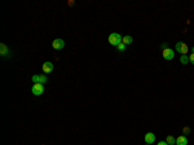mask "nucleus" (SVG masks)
Masks as SVG:
<instances>
[{
	"label": "nucleus",
	"mask_w": 194,
	"mask_h": 145,
	"mask_svg": "<svg viewBox=\"0 0 194 145\" xmlns=\"http://www.w3.org/2000/svg\"><path fill=\"white\" fill-rule=\"evenodd\" d=\"M122 36L118 34V33H113L109 35V43H110L111 45H114V47H118L120 43H122Z\"/></svg>",
	"instance_id": "obj_1"
},
{
	"label": "nucleus",
	"mask_w": 194,
	"mask_h": 145,
	"mask_svg": "<svg viewBox=\"0 0 194 145\" xmlns=\"http://www.w3.org/2000/svg\"><path fill=\"white\" fill-rule=\"evenodd\" d=\"M31 92H33L35 96H40V95H43V93H44V86L40 84V83L34 84L33 87H31Z\"/></svg>",
	"instance_id": "obj_2"
},
{
	"label": "nucleus",
	"mask_w": 194,
	"mask_h": 145,
	"mask_svg": "<svg viewBox=\"0 0 194 145\" xmlns=\"http://www.w3.org/2000/svg\"><path fill=\"white\" fill-rule=\"evenodd\" d=\"M162 54H163V58H164V60H167V61L173 60V57H175V52H173V49H170V48L163 49V51H162Z\"/></svg>",
	"instance_id": "obj_3"
},
{
	"label": "nucleus",
	"mask_w": 194,
	"mask_h": 145,
	"mask_svg": "<svg viewBox=\"0 0 194 145\" xmlns=\"http://www.w3.org/2000/svg\"><path fill=\"white\" fill-rule=\"evenodd\" d=\"M175 49H176V52H180L181 54H186V52H188V45L182 42H178V43H176Z\"/></svg>",
	"instance_id": "obj_4"
},
{
	"label": "nucleus",
	"mask_w": 194,
	"mask_h": 145,
	"mask_svg": "<svg viewBox=\"0 0 194 145\" xmlns=\"http://www.w3.org/2000/svg\"><path fill=\"white\" fill-rule=\"evenodd\" d=\"M47 80H48V78H47L45 74H41V75H33V82H34V84H36V83H47Z\"/></svg>",
	"instance_id": "obj_5"
},
{
	"label": "nucleus",
	"mask_w": 194,
	"mask_h": 145,
	"mask_svg": "<svg viewBox=\"0 0 194 145\" xmlns=\"http://www.w3.org/2000/svg\"><path fill=\"white\" fill-rule=\"evenodd\" d=\"M41 69H43V71H44V74H49V73L53 71V64L52 62H49V61H47V62L43 64Z\"/></svg>",
	"instance_id": "obj_6"
},
{
	"label": "nucleus",
	"mask_w": 194,
	"mask_h": 145,
	"mask_svg": "<svg viewBox=\"0 0 194 145\" xmlns=\"http://www.w3.org/2000/svg\"><path fill=\"white\" fill-rule=\"evenodd\" d=\"M52 45L54 49H62L65 47V42L62 40V39H54L52 42Z\"/></svg>",
	"instance_id": "obj_7"
},
{
	"label": "nucleus",
	"mask_w": 194,
	"mask_h": 145,
	"mask_svg": "<svg viewBox=\"0 0 194 145\" xmlns=\"http://www.w3.org/2000/svg\"><path fill=\"white\" fill-rule=\"evenodd\" d=\"M144 140H145V143L146 144H153L155 141V135L153 134V132H147V134L144 136Z\"/></svg>",
	"instance_id": "obj_8"
},
{
	"label": "nucleus",
	"mask_w": 194,
	"mask_h": 145,
	"mask_svg": "<svg viewBox=\"0 0 194 145\" xmlns=\"http://www.w3.org/2000/svg\"><path fill=\"white\" fill-rule=\"evenodd\" d=\"M176 145H188V139L185 136H178L176 139Z\"/></svg>",
	"instance_id": "obj_9"
},
{
	"label": "nucleus",
	"mask_w": 194,
	"mask_h": 145,
	"mask_svg": "<svg viewBox=\"0 0 194 145\" xmlns=\"http://www.w3.org/2000/svg\"><path fill=\"white\" fill-rule=\"evenodd\" d=\"M166 143L168 144V145H176V139H175L173 136L168 135V136L166 138Z\"/></svg>",
	"instance_id": "obj_10"
},
{
	"label": "nucleus",
	"mask_w": 194,
	"mask_h": 145,
	"mask_svg": "<svg viewBox=\"0 0 194 145\" xmlns=\"http://www.w3.org/2000/svg\"><path fill=\"white\" fill-rule=\"evenodd\" d=\"M133 42V39H132V36H130V35H126V36H123V39H122V43L123 44H131V43Z\"/></svg>",
	"instance_id": "obj_11"
},
{
	"label": "nucleus",
	"mask_w": 194,
	"mask_h": 145,
	"mask_svg": "<svg viewBox=\"0 0 194 145\" xmlns=\"http://www.w3.org/2000/svg\"><path fill=\"white\" fill-rule=\"evenodd\" d=\"M7 53H8V48H7V45L4 44V43H1V44H0V54H1V56H5Z\"/></svg>",
	"instance_id": "obj_12"
},
{
	"label": "nucleus",
	"mask_w": 194,
	"mask_h": 145,
	"mask_svg": "<svg viewBox=\"0 0 194 145\" xmlns=\"http://www.w3.org/2000/svg\"><path fill=\"white\" fill-rule=\"evenodd\" d=\"M180 62L182 65H186L189 62V57L186 56V54H181V57H180Z\"/></svg>",
	"instance_id": "obj_13"
},
{
	"label": "nucleus",
	"mask_w": 194,
	"mask_h": 145,
	"mask_svg": "<svg viewBox=\"0 0 194 145\" xmlns=\"http://www.w3.org/2000/svg\"><path fill=\"white\" fill-rule=\"evenodd\" d=\"M116 48H118L119 52H123V51L126 49V44H123V43H120V44H119L118 47H116Z\"/></svg>",
	"instance_id": "obj_14"
},
{
	"label": "nucleus",
	"mask_w": 194,
	"mask_h": 145,
	"mask_svg": "<svg viewBox=\"0 0 194 145\" xmlns=\"http://www.w3.org/2000/svg\"><path fill=\"white\" fill-rule=\"evenodd\" d=\"M189 61H190V62H192V64L194 65V53H192V54H190V57H189Z\"/></svg>",
	"instance_id": "obj_15"
},
{
	"label": "nucleus",
	"mask_w": 194,
	"mask_h": 145,
	"mask_svg": "<svg viewBox=\"0 0 194 145\" xmlns=\"http://www.w3.org/2000/svg\"><path fill=\"white\" fill-rule=\"evenodd\" d=\"M189 131H190L189 127H184V134H189Z\"/></svg>",
	"instance_id": "obj_16"
},
{
	"label": "nucleus",
	"mask_w": 194,
	"mask_h": 145,
	"mask_svg": "<svg viewBox=\"0 0 194 145\" xmlns=\"http://www.w3.org/2000/svg\"><path fill=\"white\" fill-rule=\"evenodd\" d=\"M161 48H162V51L163 49H167V44H166V43H163V44L161 45Z\"/></svg>",
	"instance_id": "obj_17"
},
{
	"label": "nucleus",
	"mask_w": 194,
	"mask_h": 145,
	"mask_svg": "<svg viewBox=\"0 0 194 145\" xmlns=\"http://www.w3.org/2000/svg\"><path fill=\"white\" fill-rule=\"evenodd\" d=\"M158 145H168L166 141H161V143H158Z\"/></svg>",
	"instance_id": "obj_18"
},
{
	"label": "nucleus",
	"mask_w": 194,
	"mask_h": 145,
	"mask_svg": "<svg viewBox=\"0 0 194 145\" xmlns=\"http://www.w3.org/2000/svg\"><path fill=\"white\" fill-rule=\"evenodd\" d=\"M192 51H193V53H194V47H193V49H192Z\"/></svg>",
	"instance_id": "obj_19"
},
{
	"label": "nucleus",
	"mask_w": 194,
	"mask_h": 145,
	"mask_svg": "<svg viewBox=\"0 0 194 145\" xmlns=\"http://www.w3.org/2000/svg\"><path fill=\"white\" fill-rule=\"evenodd\" d=\"M147 145H149V144H147Z\"/></svg>",
	"instance_id": "obj_20"
}]
</instances>
